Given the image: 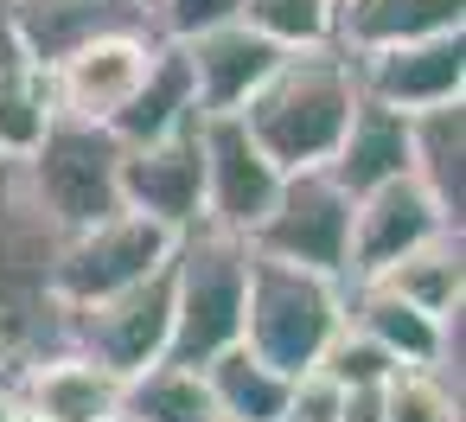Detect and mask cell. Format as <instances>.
Here are the masks:
<instances>
[{
  "mask_svg": "<svg viewBox=\"0 0 466 422\" xmlns=\"http://www.w3.org/2000/svg\"><path fill=\"white\" fill-rule=\"evenodd\" d=\"M20 180H26V205L33 218H46L52 237H71L109 211H122V141L103 129V122H77V116H58L39 129V141L14 160Z\"/></svg>",
  "mask_w": 466,
  "mask_h": 422,
  "instance_id": "cell-2",
  "label": "cell"
},
{
  "mask_svg": "<svg viewBox=\"0 0 466 422\" xmlns=\"http://www.w3.org/2000/svg\"><path fill=\"white\" fill-rule=\"evenodd\" d=\"M409 180L441 205L447 224L466 218V109L460 103L409 116Z\"/></svg>",
  "mask_w": 466,
  "mask_h": 422,
  "instance_id": "cell-19",
  "label": "cell"
},
{
  "mask_svg": "<svg viewBox=\"0 0 466 422\" xmlns=\"http://www.w3.org/2000/svg\"><path fill=\"white\" fill-rule=\"evenodd\" d=\"M173 243L179 237L160 231L154 218L109 211V218H96V224H84V231H71V237L52 243L46 288H52L58 307H90V301H103L116 288H135L154 269H167L173 262Z\"/></svg>",
  "mask_w": 466,
  "mask_h": 422,
  "instance_id": "cell-5",
  "label": "cell"
},
{
  "mask_svg": "<svg viewBox=\"0 0 466 422\" xmlns=\"http://www.w3.org/2000/svg\"><path fill=\"white\" fill-rule=\"evenodd\" d=\"M243 26H256L268 46L281 52H319L332 46L339 26V0H243Z\"/></svg>",
  "mask_w": 466,
  "mask_h": 422,
  "instance_id": "cell-25",
  "label": "cell"
},
{
  "mask_svg": "<svg viewBox=\"0 0 466 422\" xmlns=\"http://www.w3.org/2000/svg\"><path fill=\"white\" fill-rule=\"evenodd\" d=\"M14 39L39 71H52L65 52L103 39V33H154L147 0H0ZM160 39V33H154Z\"/></svg>",
  "mask_w": 466,
  "mask_h": 422,
  "instance_id": "cell-14",
  "label": "cell"
},
{
  "mask_svg": "<svg viewBox=\"0 0 466 422\" xmlns=\"http://www.w3.org/2000/svg\"><path fill=\"white\" fill-rule=\"evenodd\" d=\"M237 14H243V0H147V20L167 46H186V39H198Z\"/></svg>",
  "mask_w": 466,
  "mask_h": 422,
  "instance_id": "cell-28",
  "label": "cell"
},
{
  "mask_svg": "<svg viewBox=\"0 0 466 422\" xmlns=\"http://www.w3.org/2000/svg\"><path fill=\"white\" fill-rule=\"evenodd\" d=\"M370 282H383L390 294H402V301H415L421 314H460V294H466V262H460V231H441V237H428L421 250H409L402 262H390L383 275H370Z\"/></svg>",
  "mask_w": 466,
  "mask_h": 422,
  "instance_id": "cell-23",
  "label": "cell"
},
{
  "mask_svg": "<svg viewBox=\"0 0 466 422\" xmlns=\"http://www.w3.org/2000/svg\"><path fill=\"white\" fill-rule=\"evenodd\" d=\"M345 320L358 333H370L402 371H434L447 358V320L441 314H421L415 301L390 294L383 282H345Z\"/></svg>",
  "mask_w": 466,
  "mask_h": 422,
  "instance_id": "cell-16",
  "label": "cell"
},
{
  "mask_svg": "<svg viewBox=\"0 0 466 422\" xmlns=\"http://www.w3.org/2000/svg\"><path fill=\"white\" fill-rule=\"evenodd\" d=\"M179 52H186V71H192L198 116H237V109L268 84V71L288 58L281 46H268V39H262L256 26H243V20H224V26L198 33V39H186Z\"/></svg>",
  "mask_w": 466,
  "mask_h": 422,
  "instance_id": "cell-15",
  "label": "cell"
},
{
  "mask_svg": "<svg viewBox=\"0 0 466 422\" xmlns=\"http://www.w3.org/2000/svg\"><path fill=\"white\" fill-rule=\"evenodd\" d=\"M46 122H52V84L0 14V160H20Z\"/></svg>",
  "mask_w": 466,
  "mask_h": 422,
  "instance_id": "cell-21",
  "label": "cell"
},
{
  "mask_svg": "<svg viewBox=\"0 0 466 422\" xmlns=\"http://www.w3.org/2000/svg\"><path fill=\"white\" fill-rule=\"evenodd\" d=\"M460 231L441 218V205L415 186V180H390L364 199H351V275L345 282H370L390 262H402L409 250H421L428 237Z\"/></svg>",
  "mask_w": 466,
  "mask_h": 422,
  "instance_id": "cell-13",
  "label": "cell"
},
{
  "mask_svg": "<svg viewBox=\"0 0 466 422\" xmlns=\"http://www.w3.org/2000/svg\"><path fill=\"white\" fill-rule=\"evenodd\" d=\"M198 141H205V224L230 231V237H249L262 224V211L275 205L288 173L249 141V129L237 116H205Z\"/></svg>",
  "mask_w": 466,
  "mask_h": 422,
  "instance_id": "cell-11",
  "label": "cell"
},
{
  "mask_svg": "<svg viewBox=\"0 0 466 422\" xmlns=\"http://www.w3.org/2000/svg\"><path fill=\"white\" fill-rule=\"evenodd\" d=\"M351 109H358V71L339 46H319V52H288L268 71V84L237 109V122L281 173H313L332 160Z\"/></svg>",
  "mask_w": 466,
  "mask_h": 422,
  "instance_id": "cell-1",
  "label": "cell"
},
{
  "mask_svg": "<svg viewBox=\"0 0 466 422\" xmlns=\"http://www.w3.org/2000/svg\"><path fill=\"white\" fill-rule=\"evenodd\" d=\"M339 403H345V390L326 371H300V377H288L281 422H339Z\"/></svg>",
  "mask_w": 466,
  "mask_h": 422,
  "instance_id": "cell-29",
  "label": "cell"
},
{
  "mask_svg": "<svg viewBox=\"0 0 466 422\" xmlns=\"http://www.w3.org/2000/svg\"><path fill=\"white\" fill-rule=\"evenodd\" d=\"M313 371H326L339 390H370V384H390L402 365H396L370 333H358V326L345 320V326L326 339V352H319V365H313Z\"/></svg>",
  "mask_w": 466,
  "mask_h": 422,
  "instance_id": "cell-26",
  "label": "cell"
},
{
  "mask_svg": "<svg viewBox=\"0 0 466 422\" xmlns=\"http://www.w3.org/2000/svg\"><path fill=\"white\" fill-rule=\"evenodd\" d=\"M58 314H65V345L103 358L122 377H135V371L167 358V339H173V262L154 269L135 288H116V294H103L90 307H58Z\"/></svg>",
  "mask_w": 466,
  "mask_h": 422,
  "instance_id": "cell-7",
  "label": "cell"
},
{
  "mask_svg": "<svg viewBox=\"0 0 466 422\" xmlns=\"http://www.w3.org/2000/svg\"><path fill=\"white\" fill-rule=\"evenodd\" d=\"M383 422H460V390L434 371H396L383 384Z\"/></svg>",
  "mask_w": 466,
  "mask_h": 422,
  "instance_id": "cell-27",
  "label": "cell"
},
{
  "mask_svg": "<svg viewBox=\"0 0 466 422\" xmlns=\"http://www.w3.org/2000/svg\"><path fill=\"white\" fill-rule=\"evenodd\" d=\"M109 422H135V416H109Z\"/></svg>",
  "mask_w": 466,
  "mask_h": 422,
  "instance_id": "cell-31",
  "label": "cell"
},
{
  "mask_svg": "<svg viewBox=\"0 0 466 422\" xmlns=\"http://www.w3.org/2000/svg\"><path fill=\"white\" fill-rule=\"evenodd\" d=\"M460 26H466L460 0H339L332 46L351 52V58H364V52L434 39V33H460Z\"/></svg>",
  "mask_w": 466,
  "mask_h": 422,
  "instance_id": "cell-18",
  "label": "cell"
},
{
  "mask_svg": "<svg viewBox=\"0 0 466 422\" xmlns=\"http://www.w3.org/2000/svg\"><path fill=\"white\" fill-rule=\"evenodd\" d=\"M351 71H358V97H370V103H383L396 116H421V109L460 103L466 97V26L364 52V58H351Z\"/></svg>",
  "mask_w": 466,
  "mask_h": 422,
  "instance_id": "cell-9",
  "label": "cell"
},
{
  "mask_svg": "<svg viewBox=\"0 0 466 422\" xmlns=\"http://www.w3.org/2000/svg\"><path fill=\"white\" fill-rule=\"evenodd\" d=\"M326 173H332V186L351 192V199H364V192H377V186H390V180H409V116H396V109L358 97V109H351V122H345V135H339Z\"/></svg>",
  "mask_w": 466,
  "mask_h": 422,
  "instance_id": "cell-17",
  "label": "cell"
},
{
  "mask_svg": "<svg viewBox=\"0 0 466 422\" xmlns=\"http://www.w3.org/2000/svg\"><path fill=\"white\" fill-rule=\"evenodd\" d=\"M198 122H186V129H173L147 148H122V173H116L122 211H141L173 237L205 224V141H198Z\"/></svg>",
  "mask_w": 466,
  "mask_h": 422,
  "instance_id": "cell-8",
  "label": "cell"
},
{
  "mask_svg": "<svg viewBox=\"0 0 466 422\" xmlns=\"http://www.w3.org/2000/svg\"><path fill=\"white\" fill-rule=\"evenodd\" d=\"M198 122V97H192V71H186V52L179 46H160L154 52V71L141 77V90L122 103V116L109 122V135L122 148H147L173 129Z\"/></svg>",
  "mask_w": 466,
  "mask_h": 422,
  "instance_id": "cell-20",
  "label": "cell"
},
{
  "mask_svg": "<svg viewBox=\"0 0 466 422\" xmlns=\"http://www.w3.org/2000/svg\"><path fill=\"white\" fill-rule=\"evenodd\" d=\"M160 46H167V39H154V33H103V39L65 52V58L46 71L52 109L109 129V122L122 116V103L141 90V77L154 71V52H160Z\"/></svg>",
  "mask_w": 466,
  "mask_h": 422,
  "instance_id": "cell-10",
  "label": "cell"
},
{
  "mask_svg": "<svg viewBox=\"0 0 466 422\" xmlns=\"http://www.w3.org/2000/svg\"><path fill=\"white\" fill-rule=\"evenodd\" d=\"M122 416H135V422H218L205 371L173 365V358H160L122 384Z\"/></svg>",
  "mask_w": 466,
  "mask_h": 422,
  "instance_id": "cell-24",
  "label": "cell"
},
{
  "mask_svg": "<svg viewBox=\"0 0 466 422\" xmlns=\"http://www.w3.org/2000/svg\"><path fill=\"white\" fill-rule=\"evenodd\" d=\"M14 409H20V403H14V390L0 384V422H14Z\"/></svg>",
  "mask_w": 466,
  "mask_h": 422,
  "instance_id": "cell-30",
  "label": "cell"
},
{
  "mask_svg": "<svg viewBox=\"0 0 466 422\" xmlns=\"http://www.w3.org/2000/svg\"><path fill=\"white\" fill-rule=\"evenodd\" d=\"M243 294H249V243L230 231H186L173 243V365H205L243 339Z\"/></svg>",
  "mask_w": 466,
  "mask_h": 422,
  "instance_id": "cell-3",
  "label": "cell"
},
{
  "mask_svg": "<svg viewBox=\"0 0 466 422\" xmlns=\"http://www.w3.org/2000/svg\"><path fill=\"white\" fill-rule=\"evenodd\" d=\"M122 371H109L103 358L77 352V345H52L33 365H20V377L7 384L14 403L39 422H109L122 416Z\"/></svg>",
  "mask_w": 466,
  "mask_h": 422,
  "instance_id": "cell-12",
  "label": "cell"
},
{
  "mask_svg": "<svg viewBox=\"0 0 466 422\" xmlns=\"http://www.w3.org/2000/svg\"><path fill=\"white\" fill-rule=\"evenodd\" d=\"M243 243L268 262H294V269L345 282L351 275V192H339L326 167L288 173L275 205L262 211V224Z\"/></svg>",
  "mask_w": 466,
  "mask_h": 422,
  "instance_id": "cell-6",
  "label": "cell"
},
{
  "mask_svg": "<svg viewBox=\"0 0 466 422\" xmlns=\"http://www.w3.org/2000/svg\"><path fill=\"white\" fill-rule=\"evenodd\" d=\"M205 371V390H211V409L218 422H281V403H288V377L275 365H262L243 339L218 358L198 365Z\"/></svg>",
  "mask_w": 466,
  "mask_h": 422,
  "instance_id": "cell-22",
  "label": "cell"
},
{
  "mask_svg": "<svg viewBox=\"0 0 466 422\" xmlns=\"http://www.w3.org/2000/svg\"><path fill=\"white\" fill-rule=\"evenodd\" d=\"M345 326V282L268 262L249 250V294H243V345L275 365L281 377H300L319 365L326 339Z\"/></svg>",
  "mask_w": 466,
  "mask_h": 422,
  "instance_id": "cell-4",
  "label": "cell"
}]
</instances>
